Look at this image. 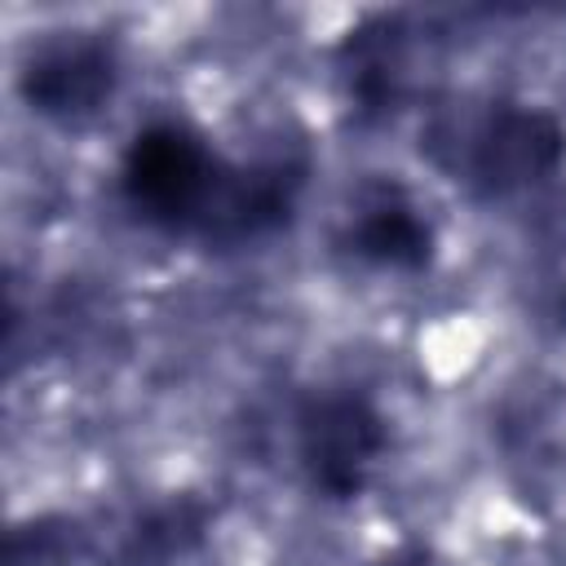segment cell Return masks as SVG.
<instances>
[{"label":"cell","mask_w":566,"mask_h":566,"mask_svg":"<svg viewBox=\"0 0 566 566\" xmlns=\"http://www.w3.org/2000/svg\"><path fill=\"white\" fill-rule=\"evenodd\" d=\"M380 451L385 416L354 389H318L296 411V464L327 495H358Z\"/></svg>","instance_id":"1"},{"label":"cell","mask_w":566,"mask_h":566,"mask_svg":"<svg viewBox=\"0 0 566 566\" xmlns=\"http://www.w3.org/2000/svg\"><path fill=\"white\" fill-rule=\"evenodd\" d=\"M566 137L562 128L531 106H491L469 124L460 146V177L482 199L526 195L562 168Z\"/></svg>","instance_id":"2"},{"label":"cell","mask_w":566,"mask_h":566,"mask_svg":"<svg viewBox=\"0 0 566 566\" xmlns=\"http://www.w3.org/2000/svg\"><path fill=\"white\" fill-rule=\"evenodd\" d=\"M345 252L371 270H420L433 252V221L424 203L398 181H371L345 212Z\"/></svg>","instance_id":"3"},{"label":"cell","mask_w":566,"mask_h":566,"mask_svg":"<svg viewBox=\"0 0 566 566\" xmlns=\"http://www.w3.org/2000/svg\"><path fill=\"white\" fill-rule=\"evenodd\" d=\"M115 84V57L102 44H62L35 62V106L57 119L93 115Z\"/></svg>","instance_id":"4"}]
</instances>
